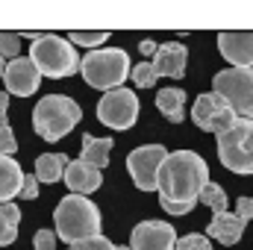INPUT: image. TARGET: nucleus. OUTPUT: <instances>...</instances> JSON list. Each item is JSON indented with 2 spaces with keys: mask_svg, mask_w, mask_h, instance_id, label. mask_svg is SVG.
I'll list each match as a JSON object with an SVG mask.
<instances>
[{
  "mask_svg": "<svg viewBox=\"0 0 253 250\" xmlns=\"http://www.w3.org/2000/svg\"><path fill=\"white\" fill-rule=\"evenodd\" d=\"M129 71H132V65H129L124 47H97V50H88L80 62L83 80L91 88H100L103 94L112 88H121Z\"/></svg>",
  "mask_w": 253,
  "mask_h": 250,
  "instance_id": "obj_4",
  "label": "nucleus"
},
{
  "mask_svg": "<svg viewBox=\"0 0 253 250\" xmlns=\"http://www.w3.org/2000/svg\"><path fill=\"white\" fill-rule=\"evenodd\" d=\"M68 156L65 153H42L36 159V180L39 183H59L65 177V168H68Z\"/></svg>",
  "mask_w": 253,
  "mask_h": 250,
  "instance_id": "obj_20",
  "label": "nucleus"
},
{
  "mask_svg": "<svg viewBox=\"0 0 253 250\" xmlns=\"http://www.w3.org/2000/svg\"><path fill=\"white\" fill-rule=\"evenodd\" d=\"M115 250H129V248H126V245H121V248H115Z\"/></svg>",
  "mask_w": 253,
  "mask_h": 250,
  "instance_id": "obj_36",
  "label": "nucleus"
},
{
  "mask_svg": "<svg viewBox=\"0 0 253 250\" xmlns=\"http://www.w3.org/2000/svg\"><path fill=\"white\" fill-rule=\"evenodd\" d=\"M150 62H153V68H156V74H159V77L180 80V77L186 74L189 50H186V44H183V42H165V44H159V50H156V56H153Z\"/></svg>",
  "mask_w": 253,
  "mask_h": 250,
  "instance_id": "obj_14",
  "label": "nucleus"
},
{
  "mask_svg": "<svg viewBox=\"0 0 253 250\" xmlns=\"http://www.w3.org/2000/svg\"><path fill=\"white\" fill-rule=\"evenodd\" d=\"M83 121V106L68 94H47L33 109V129L44 141H59Z\"/></svg>",
  "mask_w": 253,
  "mask_h": 250,
  "instance_id": "obj_3",
  "label": "nucleus"
},
{
  "mask_svg": "<svg viewBox=\"0 0 253 250\" xmlns=\"http://www.w3.org/2000/svg\"><path fill=\"white\" fill-rule=\"evenodd\" d=\"M71 250H115V245L100 233V236H94V239H85V242H77V245H71Z\"/></svg>",
  "mask_w": 253,
  "mask_h": 250,
  "instance_id": "obj_27",
  "label": "nucleus"
},
{
  "mask_svg": "<svg viewBox=\"0 0 253 250\" xmlns=\"http://www.w3.org/2000/svg\"><path fill=\"white\" fill-rule=\"evenodd\" d=\"M30 59L39 68L42 77L47 80H65V77H74L80 71V53L74 50V44L62 39V36H53V33H42L33 47H30Z\"/></svg>",
  "mask_w": 253,
  "mask_h": 250,
  "instance_id": "obj_5",
  "label": "nucleus"
},
{
  "mask_svg": "<svg viewBox=\"0 0 253 250\" xmlns=\"http://www.w3.org/2000/svg\"><path fill=\"white\" fill-rule=\"evenodd\" d=\"M138 50H141L144 56H156V50H159V44H156V42H150V39H144V42L138 44Z\"/></svg>",
  "mask_w": 253,
  "mask_h": 250,
  "instance_id": "obj_33",
  "label": "nucleus"
},
{
  "mask_svg": "<svg viewBox=\"0 0 253 250\" xmlns=\"http://www.w3.org/2000/svg\"><path fill=\"white\" fill-rule=\"evenodd\" d=\"M21 186H24V168L12 156H0V206L21 197Z\"/></svg>",
  "mask_w": 253,
  "mask_h": 250,
  "instance_id": "obj_17",
  "label": "nucleus"
},
{
  "mask_svg": "<svg viewBox=\"0 0 253 250\" xmlns=\"http://www.w3.org/2000/svg\"><path fill=\"white\" fill-rule=\"evenodd\" d=\"M177 250H212V242L200 233H189L177 239Z\"/></svg>",
  "mask_w": 253,
  "mask_h": 250,
  "instance_id": "obj_26",
  "label": "nucleus"
},
{
  "mask_svg": "<svg viewBox=\"0 0 253 250\" xmlns=\"http://www.w3.org/2000/svg\"><path fill=\"white\" fill-rule=\"evenodd\" d=\"M0 56L6 62L21 56V36L18 33H0Z\"/></svg>",
  "mask_w": 253,
  "mask_h": 250,
  "instance_id": "obj_25",
  "label": "nucleus"
},
{
  "mask_svg": "<svg viewBox=\"0 0 253 250\" xmlns=\"http://www.w3.org/2000/svg\"><path fill=\"white\" fill-rule=\"evenodd\" d=\"M236 112L230 109V103L224 97H218L215 91H206V94H197L194 106H191V121L200 126L203 132H215L221 135L224 129L236 124Z\"/></svg>",
  "mask_w": 253,
  "mask_h": 250,
  "instance_id": "obj_10",
  "label": "nucleus"
},
{
  "mask_svg": "<svg viewBox=\"0 0 253 250\" xmlns=\"http://www.w3.org/2000/svg\"><path fill=\"white\" fill-rule=\"evenodd\" d=\"M156 109L165 115V121L180 124V121L186 118V91H183V88H174V85L162 88V91L156 94Z\"/></svg>",
  "mask_w": 253,
  "mask_h": 250,
  "instance_id": "obj_18",
  "label": "nucleus"
},
{
  "mask_svg": "<svg viewBox=\"0 0 253 250\" xmlns=\"http://www.w3.org/2000/svg\"><path fill=\"white\" fill-rule=\"evenodd\" d=\"M53 221H56L59 242L68 245L100 236V209L83 194H65L53 209Z\"/></svg>",
  "mask_w": 253,
  "mask_h": 250,
  "instance_id": "obj_2",
  "label": "nucleus"
},
{
  "mask_svg": "<svg viewBox=\"0 0 253 250\" xmlns=\"http://www.w3.org/2000/svg\"><path fill=\"white\" fill-rule=\"evenodd\" d=\"M242 233H245V221L236 212H218V215H212V221L206 227V236L227 245V248H233L242 239Z\"/></svg>",
  "mask_w": 253,
  "mask_h": 250,
  "instance_id": "obj_16",
  "label": "nucleus"
},
{
  "mask_svg": "<svg viewBox=\"0 0 253 250\" xmlns=\"http://www.w3.org/2000/svg\"><path fill=\"white\" fill-rule=\"evenodd\" d=\"M236 215L248 224L253 221V197H239V203H236Z\"/></svg>",
  "mask_w": 253,
  "mask_h": 250,
  "instance_id": "obj_31",
  "label": "nucleus"
},
{
  "mask_svg": "<svg viewBox=\"0 0 253 250\" xmlns=\"http://www.w3.org/2000/svg\"><path fill=\"white\" fill-rule=\"evenodd\" d=\"M177 239L168 221H141L129 233V250H177Z\"/></svg>",
  "mask_w": 253,
  "mask_h": 250,
  "instance_id": "obj_11",
  "label": "nucleus"
},
{
  "mask_svg": "<svg viewBox=\"0 0 253 250\" xmlns=\"http://www.w3.org/2000/svg\"><path fill=\"white\" fill-rule=\"evenodd\" d=\"M56 242H59L56 230H39V233H36V239H33L36 250H56Z\"/></svg>",
  "mask_w": 253,
  "mask_h": 250,
  "instance_id": "obj_28",
  "label": "nucleus"
},
{
  "mask_svg": "<svg viewBox=\"0 0 253 250\" xmlns=\"http://www.w3.org/2000/svg\"><path fill=\"white\" fill-rule=\"evenodd\" d=\"M209 186V165L194 150H174L168 153L162 171H159V200L194 206L200 191Z\"/></svg>",
  "mask_w": 253,
  "mask_h": 250,
  "instance_id": "obj_1",
  "label": "nucleus"
},
{
  "mask_svg": "<svg viewBox=\"0 0 253 250\" xmlns=\"http://www.w3.org/2000/svg\"><path fill=\"white\" fill-rule=\"evenodd\" d=\"M21 197H24V200H36V197H39V180H36V174H24Z\"/></svg>",
  "mask_w": 253,
  "mask_h": 250,
  "instance_id": "obj_30",
  "label": "nucleus"
},
{
  "mask_svg": "<svg viewBox=\"0 0 253 250\" xmlns=\"http://www.w3.org/2000/svg\"><path fill=\"white\" fill-rule=\"evenodd\" d=\"M129 80L135 83V88H150V85H156L159 74H156L153 62H138V65H132V71H129Z\"/></svg>",
  "mask_w": 253,
  "mask_h": 250,
  "instance_id": "obj_24",
  "label": "nucleus"
},
{
  "mask_svg": "<svg viewBox=\"0 0 253 250\" xmlns=\"http://www.w3.org/2000/svg\"><path fill=\"white\" fill-rule=\"evenodd\" d=\"M112 138H94L91 132H85L83 135V153H80V159L85 162V165H94L97 171H103L106 165H109V153H112Z\"/></svg>",
  "mask_w": 253,
  "mask_h": 250,
  "instance_id": "obj_19",
  "label": "nucleus"
},
{
  "mask_svg": "<svg viewBox=\"0 0 253 250\" xmlns=\"http://www.w3.org/2000/svg\"><path fill=\"white\" fill-rule=\"evenodd\" d=\"M68 42L71 44H80V47H88V50H97V47H106L109 30H71L68 33Z\"/></svg>",
  "mask_w": 253,
  "mask_h": 250,
  "instance_id": "obj_22",
  "label": "nucleus"
},
{
  "mask_svg": "<svg viewBox=\"0 0 253 250\" xmlns=\"http://www.w3.org/2000/svg\"><path fill=\"white\" fill-rule=\"evenodd\" d=\"M168 159V147L162 144H141L126 153V171L132 177V186L141 191H156L159 186V171Z\"/></svg>",
  "mask_w": 253,
  "mask_h": 250,
  "instance_id": "obj_8",
  "label": "nucleus"
},
{
  "mask_svg": "<svg viewBox=\"0 0 253 250\" xmlns=\"http://www.w3.org/2000/svg\"><path fill=\"white\" fill-rule=\"evenodd\" d=\"M3 83H6V94L33 97V94L39 91V85H42V74H39V68L33 65L30 56H18V59L6 62Z\"/></svg>",
  "mask_w": 253,
  "mask_h": 250,
  "instance_id": "obj_12",
  "label": "nucleus"
},
{
  "mask_svg": "<svg viewBox=\"0 0 253 250\" xmlns=\"http://www.w3.org/2000/svg\"><path fill=\"white\" fill-rule=\"evenodd\" d=\"M97 118L100 124L112 126V129H129L138 121V97L129 88H112L97 100Z\"/></svg>",
  "mask_w": 253,
  "mask_h": 250,
  "instance_id": "obj_9",
  "label": "nucleus"
},
{
  "mask_svg": "<svg viewBox=\"0 0 253 250\" xmlns=\"http://www.w3.org/2000/svg\"><path fill=\"white\" fill-rule=\"evenodd\" d=\"M203 206H209L212 209V215H218V212H227V191L218 186V183H212L209 180V186L200 191V197H197Z\"/></svg>",
  "mask_w": 253,
  "mask_h": 250,
  "instance_id": "obj_23",
  "label": "nucleus"
},
{
  "mask_svg": "<svg viewBox=\"0 0 253 250\" xmlns=\"http://www.w3.org/2000/svg\"><path fill=\"white\" fill-rule=\"evenodd\" d=\"M159 206L168 212V215H174V218H180V215H189L194 206H180V203H168V200H159Z\"/></svg>",
  "mask_w": 253,
  "mask_h": 250,
  "instance_id": "obj_32",
  "label": "nucleus"
},
{
  "mask_svg": "<svg viewBox=\"0 0 253 250\" xmlns=\"http://www.w3.org/2000/svg\"><path fill=\"white\" fill-rule=\"evenodd\" d=\"M6 112H9V94L0 91V126H6Z\"/></svg>",
  "mask_w": 253,
  "mask_h": 250,
  "instance_id": "obj_34",
  "label": "nucleus"
},
{
  "mask_svg": "<svg viewBox=\"0 0 253 250\" xmlns=\"http://www.w3.org/2000/svg\"><path fill=\"white\" fill-rule=\"evenodd\" d=\"M18 150V138L9 126H0V156H12Z\"/></svg>",
  "mask_w": 253,
  "mask_h": 250,
  "instance_id": "obj_29",
  "label": "nucleus"
},
{
  "mask_svg": "<svg viewBox=\"0 0 253 250\" xmlns=\"http://www.w3.org/2000/svg\"><path fill=\"white\" fill-rule=\"evenodd\" d=\"M18 224H21V209L15 203H3L0 206V248L15 245L18 239Z\"/></svg>",
  "mask_w": 253,
  "mask_h": 250,
  "instance_id": "obj_21",
  "label": "nucleus"
},
{
  "mask_svg": "<svg viewBox=\"0 0 253 250\" xmlns=\"http://www.w3.org/2000/svg\"><path fill=\"white\" fill-rule=\"evenodd\" d=\"M218 50L233 68H253V33H221Z\"/></svg>",
  "mask_w": 253,
  "mask_h": 250,
  "instance_id": "obj_13",
  "label": "nucleus"
},
{
  "mask_svg": "<svg viewBox=\"0 0 253 250\" xmlns=\"http://www.w3.org/2000/svg\"><path fill=\"white\" fill-rule=\"evenodd\" d=\"M65 186L71 188V194H91L97 191L103 183V171H97L94 165H85L83 159H71L68 168H65Z\"/></svg>",
  "mask_w": 253,
  "mask_h": 250,
  "instance_id": "obj_15",
  "label": "nucleus"
},
{
  "mask_svg": "<svg viewBox=\"0 0 253 250\" xmlns=\"http://www.w3.org/2000/svg\"><path fill=\"white\" fill-rule=\"evenodd\" d=\"M3 74H6V59L0 56V80H3Z\"/></svg>",
  "mask_w": 253,
  "mask_h": 250,
  "instance_id": "obj_35",
  "label": "nucleus"
},
{
  "mask_svg": "<svg viewBox=\"0 0 253 250\" xmlns=\"http://www.w3.org/2000/svg\"><path fill=\"white\" fill-rule=\"evenodd\" d=\"M218 138V159L227 171L248 177L253 174V121L236 118V124L224 129Z\"/></svg>",
  "mask_w": 253,
  "mask_h": 250,
  "instance_id": "obj_6",
  "label": "nucleus"
},
{
  "mask_svg": "<svg viewBox=\"0 0 253 250\" xmlns=\"http://www.w3.org/2000/svg\"><path fill=\"white\" fill-rule=\"evenodd\" d=\"M212 91L230 103L239 118L253 121V68H224L212 77Z\"/></svg>",
  "mask_w": 253,
  "mask_h": 250,
  "instance_id": "obj_7",
  "label": "nucleus"
}]
</instances>
